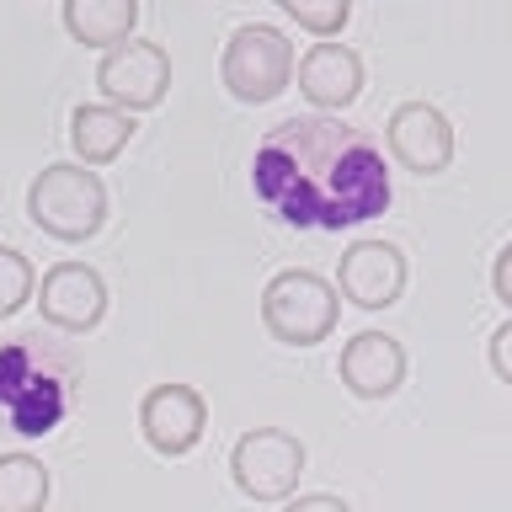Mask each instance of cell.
<instances>
[{"label": "cell", "instance_id": "cell-20", "mask_svg": "<svg viewBox=\"0 0 512 512\" xmlns=\"http://www.w3.org/2000/svg\"><path fill=\"white\" fill-rule=\"evenodd\" d=\"M491 288H496V299L512 310V240L496 251V262H491Z\"/></svg>", "mask_w": 512, "mask_h": 512}, {"label": "cell", "instance_id": "cell-2", "mask_svg": "<svg viewBox=\"0 0 512 512\" xmlns=\"http://www.w3.org/2000/svg\"><path fill=\"white\" fill-rule=\"evenodd\" d=\"M27 219L38 224L43 235L64 240V246H80L107 224V187L102 176L80 160H54L32 176L27 187Z\"/></svg>", "mask_w": 512, "mask_h": 512}, {"label": "cell", "instance_id": "cell-10", "mask_svg": "<svg viewBox=\"0 0 512 512\" xmlns=\"http://www.w3.org/2000/svg\"><path fill=\"white\" fill-rule=\"evenodd\" d=\"M38 310L48 326L59 331H91L102 326L107 315V283L102 272L86 267V262H59L43 272V288H38Z\"/></svg>", "mask_w": 512, "mask_h": 512}, {"label": "cell", "instance_id": "cell-6", "mask_svg": "<svg viewBox=\"0 0 512 512\" xmlns=\"http://www.w3.org/2000/svg\"><path fill=\"white\" fill-rule=\"evenodd\" d=\"M96 91L118 112H150L171 91V54L160 43H123L96 64Z\"/></svg>", "mask_w": 512, "mask_h": 512}, {"label": "cell", "instance_id": "cell-14", "mask_svg": "<svg viewBox=\"0 0 512 512\" xmlns=\"http://www.w3.org/2000/svg\"><path fill=\"white\" fill-rule=\"evenodd\" d=\"M64 27L86 48H123L134 43L139 27V0H64Z\"/></svg>", "mask_w": 512, "mask_h": 512}, {"label": "cell", "instance_id": "cell-17", "mask_svg": "<svg viewBox=\"0 0 512 512\" xmlns=\"http://www.w3.org/2000/svg\"><path fill=\"white\" fill-rule=\"evenodd\" d=\"M283 11L294 16L299 27H310L315 38H326V43L347 27V16H352L347 0H283Z\"/></svg>", "mask_w": 512, "mask_h": 512}, {"label": "cell", "instance_id": "cell-9", "mask_svg": "<svg viewBox=\"0 0 512 512\" xmlns=\"http://www.w3.org/2000/svg\"><path fill=\"white\" fill-rule=\"evenodd\" d=\"M336 288L358 310H390L406 294V256L390 240H352L336 267Z\"/></svg>", "mask_w": 512, "mask_h": 512}, {"label": "cell", "instance_id": "cell-19", "mask_svg": "<svg viewBox=\"0 0 512 512\" xmlns=\"http://www.w3.org/2000/svg\"><path fill=\"white\" fill-rule=\"evenodd\" d=\"M491 368H496V379H502V384H512V320L491 336Z\"/></svg>", "mask_w": 512, "mask_h": 512}, {"label": "cell", "instance_id": "cell-11", "mask_svg": "<svg viewBox=\"0 0 512 512\" xmlns=\"http://www.w3.org/2000/svg\"><path fill=\"white\" fill-rule=\"evenodd\" d=\"M336 374H342V384L358 400H390L400 384H406V347H400L390 331H358L342 347Z\"/></svg>", "mask_w": 512, "mask_h": 512}, {"label": "cell", "instance_id": "cell-12", "mask_svg": "<svg viewBox=\"0 0 512 512\" xmlns=\"http://www.w3.org/2000/svg\"><path fill=\"white\" fill-rule=\"evenodd\" d=\"M299 91L304 102L320 107V112H342L358 102L363 91V59L358 48L347 43H315L310 54L299 59Z\"/></svg>", "mask_w": 512, "mask_h": 512}, {"label": "cell", "instance_id": "cell-18", "mask_svg": "<svg viewBox=\"0 0 512 512\" xmlns=\"http://www.w3.org/2000/svg\"><path fill=\"white\" fill-rule=\"evenodd\" d=\"M283 512H352L342 496H331V491H310V496H288Z\"/></svg>", "mask_w": 512, "mask_h": 512}, {"label": "cell", "instance_id": "cell-15", "mask_svg": "<svg viewBox=\"0 0 512 512\" xmlns=\"http://www.w3.org/2000/svg\"><path fill=\"white\" fill-rule=\"evenodd\" d=\"M48 491H54V480H48L43 459L0 454V512H43Z\"/></svg>", "mask_w": 512, "mask_h": 512}, {"label": "cell", "instance_id": "cell-7", "mask_svg": "<svg viewBox=\"0 0 512 512\" xmlns=\"http://www.w3.org/2000/svg\"><path fill=\"white\" fill-rule=\"evenodd\" d=\"M203 427H208V406H203V395L192 390V384H155V390L139 400L144 443H150L155 454H166V459L192 454L198 438H203Z\"/></svg>", "mask_w": 512, "mask_h": 512}, {"label": "cell", "instance_id": "cell-13", "mask_svg": "<svg viewBox=\"0 0 512 512\" xmlns=\"http://www.w3.org/2000/svg\"><path fill=\"white\" fill-rule=\"evenodd\" d=\"M134 139V118L107 102H80L70 112V144H75V160L80 166H107L118 160Z\"/></svg>", "mask_w": 512, "mask_h": 512}, {"label": "cell", "instance_id": "cell-1", "mask_svg": "<svg viewBox=\"0 0 512 512\" xmlns=\"http://www.w3.org/2000/svg\"><path fill=\"white\" fill-rule=\"evenodd\" d=\"M251 187L288 230H358L390 208V166L368 128L331 112H299L267 128L251 160Z\"/></svg>", "mask_w": 512, "mask_h": 512}, {"label": "cell", "instance_id": "cell-8", "mask_svg": "<svg viewBox=\"0 0 512 512\" xmlns=\"http://www.w3.org/2000/svg\"><path fill=\"white\" fill-rule=\"evenodd\" d=\"M384 139H390V155L416 176H438L454 160V123L432 102H400L384 123Z\"/></svg>", "mask_w": 512, "mask_h": 512}, {"label": "cell", "instance_id": "cell-3", "mask_svg": "<svg viewBox=\"0 0 512 512\" xmlns=\"http://www.w3.org/2000/svg\"><path fill=\"white\" fill-rule=\"evenodd\" d=\"M294 43L283 38L272 22H246L230 32L224 43V59H219V80L235 102L246 107H262V102H278L294 80Z\"/></svg>", "mask_w": 512, "mask_h": 512}, {"label": "cell", "instance_id": "cell-4", "mask_svg": "<svg viewBox=\"0 0 512 512\" xmlns=\"http://www.w3.org/2000/svg\"><path fill=\"white\" fill-rule=\"evenodd\" d=\"M342 299L336 288L310 267H288L262 288V326L278 336L283 347H315L336 331Z\"/></svg>", "mask_w": 512, "mask_h": 512}, {"label": "cell", "instance_id": "cell-5", "mask_svg": "<svg viewBox=\"0 0 512 512\" xmlns=\"http://www.w3.org/2000/svg\"><path fill=\"white\" fill-rule=\"evenodd\" d=\"M230 475L251 502H288L304 475V443L283 427H251L230 448Z\"/></svg>", "mask_w": 512, "mask_h": 512}, {"label": "cell", "instance_id": "cell-16", "mask_svg": "<svg viewBox=\"0 0 512 512\" xmlns=\"http://www.w3.org/2000/svg\"><path fill=\"white\" fill-rule=\"evenodd\" d=\"M32 288H38V278H32V262H27L16 246H0V320L22 310V304L32 299Z\"/></svg>", "mask_w": 512, "mask_h": 512}]
</instances>
